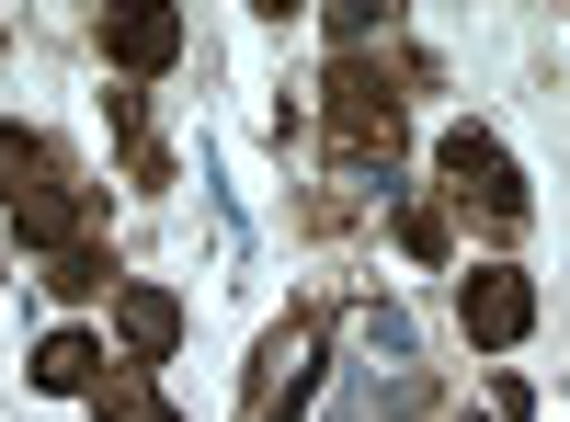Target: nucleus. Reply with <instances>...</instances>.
<instances>
[{
  "label": "nucleus",
  "mask_w": 570,
  "mask_h": 422,
  "mask_svg": "<svg viewBox=\"0 0 570 422\" xmlns=\"http://www.w3.org/2000/svg\"><path fill=\"white\" fill-rule=\"evenodd\" d=\"M0 217L35 263H58L104 241V183H80V160L46 126H0Z\"/></svg>",
  "instance_id": "nucleus-1"
},
{
  "label": "nucleus",
  "mask_w": 570,
  "mask_h": 422,
  "mask_svg": "<svg viewBox=\"0 0 570 422\" xmlns=\"http://www.w3.org/2000/svg\"><path fill=\"white\" fill-rule=\"evenodd\" d=\"M320 126H331V149H343V171H389L400 160V137H411V115H400V69L389 58H331V80H320Z\"/></svg>",
  "instance_id": "nucleus-2"
},
{
  "label": "nucleus",
  "mask_w": 570,
  "mask_h": 422,
  "mask_svg": "<svg viewBox=\"0 0 570 422\" xmlns=\"http://www.w3.org/2000/svg\"><path fill=\"white\" fill-rule=\"evenodd\" d=\"M434 171H445V206H468L491 241H513V228L537 217L525 171H513V149H502L491 126H445V137H434Z\"/></svg>",
  "instance_id": "nucleus-3"
},
{
  "label": "nucleus",
  "mask_w": 570,
  "mask_h": 422,
  "mask_svg": "<svg viewBox=\"0 0 570 422\" xmlns=\"http://www.w3.org/2000/svg\"><path fill=\"white\" fill-rule=\"evenodd\" d=\"M320 365H331V320H320V308H285L274 332H263V354H252V400H240V422H308Z\"/></svg>",
  "instance_id": "nucleus-4"
},
{
  "label": "nucleus",
  "mask_w": 570,
  "mask_h": 422,
  "mask_svg": "<svg viewBox=\"0 0 570 422\" xmlns=\"http://www.w3.org/2000/svg\"><path fill=\"white\" fill-rule=\"evenodd\" d=\"M456 332L480 343V354H513L537 332V286L513 263H480V274H456Z\"/></svg>",
  "instance_id": "nucleus-5"
},
{
  "label": "nucleus",
  "mask_w": 570,
  "mask_h": 422,
  "mask_svg": "<svg viewBox=\"0 0 570 422\" xmlns=\"http://www.w3.org/2000/svg\"><path fill=\"white\" fill-rule=\"evenodd\" d=\"M115 365H171V343H183V297L171 286H115Z\"/></svg>",
  "instance_id": "nucleus-6"
},
{
  "label": "nucleus",
  "mask_w": 570,
  "mask_h": 422,
  "mask_svg": "<svg viewBox=\"0 0 570 422\" xmlns=\"http://www.w3.org/2000/svg\"><path fill=\"white\" fill-rule=\"evenodd\" d=\"M104 58H115L126 80H160V69L183 58V12H104Z\"/></svg>",
  "instance_id": "nucleus-7"
},
{
  "label": "nucleus",
  "mask_w": 570,
  "mask_h": 422,
  "mask_svg": "<svg viewBox=\"0 0 570 422\" xmlns=\"http://www.w3.org/2000/svg\"><path fill=\"white\" fill-rule=\"evenodd\" d=\"M104 126H115V160H126V183H137V195H160V183H171V149L149 137V104H137V91H104Z\"/></svg>",
  "instance_id": "nucleus-8"
},
{
  "label": "nucleus",
  "mask_w": 570,
  "mask_h": 422,
  "mask_svg": "<svg viewBox=\"0 0 570 422\" xmlns=\"http://www.w3.org/2000/svg\"><path fill=\"white\" fill-rule=\"evenodd\" d=\"M35 389L91 400V389H104V343H91V332H46V343H35Z\"/></svg>",
  "instance_id": "nucleus-9"
},
{
  "label": "nucleus",
  "mask_w": 570,
  "mask_h": 422,
  "mask_svg": "<svg viewBox=\"0 0 570 422\" xmlns=\"http://www.w3.org/2000/svg\"><path fill=\"white\" fill-rule=\"evenodd\" d=\"M91 400H104V422H183V411L160 400L149 365H104V389H91Z\"/></svg>",
  "instance_id": "nucleus-10"
},
{
  "label": "nucleus",
  "mask_w": 570,
  "mask_h": 422,
  "mask_svg": "<svg viewBox=\"0 0 570 422\" xmlns=\"http://www.w3.org/2000/svg\"><path fill=\"white\" fill-rule=\"evenodd\" d=\"M389 241H400L411 263H456V228H445V206H422V195H400V206H389Z\"/></svg>",
  "instance_id": "nucleus-11"
},
{
  "label": "nucleus",
  "mask_w": 570,
  "mask_h": 422,
  "mask_svg": "<svg viewBox=\"0 0 570 422\" xmlns=\"http://www.w3.org/2000/svg\"><path fill=\"white\" fill-rule=\"evenodd\" d=\"M46 297H69V308L115 297V252H104V241H91V252H58V263H46Z\"/></svg>",
  "instance_id": "nucleus-12"
},
{
  "label": "nucleus",
  "mask_w": 570,
  "mask_h": 422,
  "mask_svg": "<svg viewBox=\"0 0 570 422\" xmlns=\"http://www.w3.org/2000/svg\"><path fill=\"white\" fill-rule=\"evenodd\" d=\"M491 422H537V389L525 377H491Z\"/></svg>",
  "instance_id": "nucleus-13"
}]
</instances>
